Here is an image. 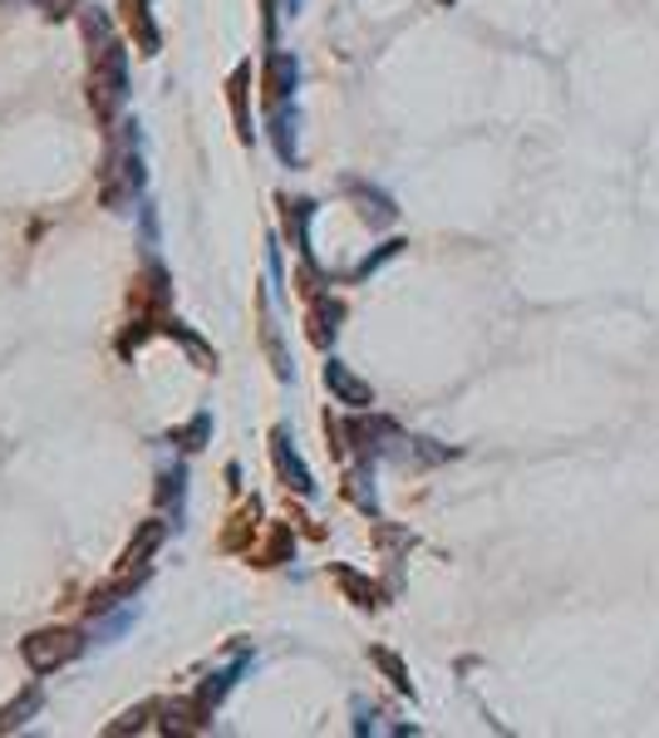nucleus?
I'll return each mask as SVG.
<instances>
[{"instance_id": "1", "label": "nucleus", "mask_w": 659, "mask_h": 738, "mask_svg": "<svg viewBox=\"0 0 659 738\" xmlns=\"http://www.w3.org/2000/svg\"><path fill=\"white\" fill-rule=\"evenodd\" d=\"M123 99V50L119 45H99L89 65V104L99 119H109Z\"/></svg>"}, {"instance_id": "2", "label": "nucleus", "mask_w": 659, "mask_h": 738, "mask_svg": "<svg viewBox=\"0 0 659 738\" xmlns=\"http://www.w3.org/2000/svg\"><path fill=\"white\" fill-rule=\"evenodd\" d=\"M84 650V640H79V630H69V626H60V630H35V636L25 640V660L35 664L40 674H50V670H60V664H69L74 655Z\"/></svg>"}, {"instance_id": "3", "label": "nucleus", "mask_w": 659, "mask_h": 738, "mask_svg": "<svg viewBox=\"0 0 659 738\" xmlns=\"http://www.w3.org/2000/svg\"><path fill=\"white\" fill-rule=\"evenodd\" d=\"M158 542H163V527H158V522H148V527H143V536H138V542L129 546V552H123V576H129L133 566H143V556L153 552Z\"/></svg>"}, {"instance_id": "4", "label": "nucleus", "mask_w": 659, "mask_h": 738, "mask_svg": "<svg viewBox=\"0 0 659 738\" xmlns=\"http://www.w3.org/2000/svg\"><path fill=\"white\" fill-rule=\"evenodd\" d=\"M123 25L138 30V45H143V55H153L158 35L148 30V20H143V0H123Z\"/></svg>"}, {"instance_id": "5", "label": "nucleus", "mask_w": 659, "mask_h": 738, "mask_svg": "<svg viewBox=\"0 0 659 738\" xmlns=\"http://www.w3.org/2000/svg\"><path fill=\"white\" fill-rule=\"evenodd\" d=\"M40 10H45V15H69L74 0H40Z\"/></svg>"}]
</instances>
